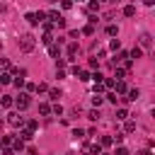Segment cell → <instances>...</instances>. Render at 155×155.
I'll return each instance as SVG.
<instances>
[{
  "mask_svg": "<svg viewBox=\"0 0 155 155\" xmlns=\"http://www.w3.org/2000/svg\"><path fill=\"white\" fill-rule=\"evenodd\" d=\"M29 104H31V94H29V92H19L17 99H15V107H17L19 111H24Z\"/></svg>",
  "mask_w": 155,
  "mask_h": 155,
  "instance_id": "cell-2",
  "label": "cell"
},
{
  "mask_svg": "<svg viewBox=\"0 0 155 155\" xmlns=\"http://www.w3.org/2000/svg\"><path fill=\"white\" fill-rule=\"evenodd\" d=\"M124 131H126V133H133V131H136V121L124 119Z\"/></svg>",
  "mask_w": 155,
  "mask_h": 155,
  "instance_id": "cell-12",
  "label": "cell"
},
{
  "mask_svg": "<svg viewBox=\"0 0 155 155\" xmlns=\"http://www.w3.org/2000/svg\"><path fill=\"white\" fill-rule=\"evenodd\" d=\"M48 97L58 102V97H61V90H58V87H48Z\"/></svg>",
  "mask_w": 155,
  "mask_h": 155,
  "instance_id": "cell-19",
  "label": "cell"
},
{
  "mask_svg": "<svg viewBox=\"0 0 155 155\" xmlns=\"http://www.w3.org/2000/svg\"><path fill=\"white\" fill-rule=\"evenodd\" d=\"M34 15H36V19H39V24H41V22H46V12H41V10H39V12H34Z\"/></svg>",
  "mask_w": 155,
  "mask_h": 155,
  "instance_id": "cell-35",
  "label": "cell"
},
{
  "mask_svg": "<svg viewBox=\"0 0 155 155\" xmlns=\"http://www.w3.org/2000/svg\"><path fill=\"white\" fill-rule=\"evenodd\" d=\"M107 34H109V36H116V34H119V27H116V24H109V27H107Z\"/></svg>",
  "mask_w": 155,
  "mask_h": 155,
  "instance_id": "cell-25",
  "label": "cell"
},
{
  "mask_svg": "<svg viewBox=\"0 0 155 155\" xmlns=\"http://www.w3.org/2000/svg\"><path fill=\"white\" fill-rule=\"evenodd\" d=\"M73 138H85V131H80V128H75V131H73Z\"/></svg>",
  "mask_w": 155,
  "mask_h": 155,
  "instance_id": "cell-40",
  "label": "cell"
},
{
  "mask_svg": "<svg viewBox=\"0 0 155 155\" xmlns=\"http://www.w3.org/2000/svg\"><path fill=\"white\" fill-rule=\"evenodd\" d=\"M99 155H109V153H99Z\"/></svg>",
  "mask_w": 155,
  "mask_h": 155,
  "instance_id": "cell-46",
  "label": "cell"
},
{
  "mask_svg": "<svg viewBox=\"0 0 155 155\" xmlns=\"http://www.w3.org/2000/svg\"><path fill=\"white\" fill-rule=\"evenodd\" d=\"M87 150H90V155H99V153H102V145H99V143H94V145H90Z\"/></svg>",
  "mask_w": 155,
  "mask_h": 155,
  "instance_id": "cell-24",
  "label": "cell"
},
{
  "mask_svg": "<svg viewBox=\"0 0 155 155\" xmlns=\"http://www.w3.org/2000/svg\"><path fill=\"white\" fill-rule=\"evenodd\" d=\"M19 138L27 143V140H31V138H34V131H29V128H22V131H19Z\"/></svg>",
  "mask_w": 155,
  "mask_h": 155,
  "instance_id": "cell-9",
  "label": "cell"
},
{
  "mask_svg": "<svg viewBox=\"0 0 155 155\" xmlns=\"http://www.w3.org/2000/svg\"><path fill=\"white\" fill-rule=\"evenodd\" d=\"M138 97H140V90L133 87V90H126V97H124V99H126V102H136Z\"/></svg>",
  "mask_w": 155,
  "mask_h": 155,
  "instance_id": "cell-5",
  "label": "cell"
},
{
  "mask_svg": "<svg viewBox=\"0 0 155 155\" xmlns=\"http://www.w3.org/2000/svg\"><path fill=\"white\" fill-rule=\"evenodd\" d=\"M114 87H116V92H119V94H126V90H128L124 80H116V82H114Z\"/></svg>",
  "mask_w": 155,
  "mask_h": 155,
  "instance_id": "cell-11",
  "label": "cell"
},
{
  "mask_svg": "<svg viewBox=\"0 0 155 155\" xmlns=\"http://www.w3.org/2000/svg\"><path fill=\"white\" fill-rule=\"evenodd\" d=\"M107 99H109L111 104H116V99H119V97H116V92H109V94H107Z\"/></svg>",
  "mask_w": 155,
  "mask_h": 155,
  "instance_id": "cell-39",
  "label": "cell"
},
{
  "mask_svg": "<svg viewBox=\"0 0 155 155\" xmlns=\"http://www.w3.org/2000/svg\"><path fill=\"white\" fill-rule=\"evenodd\" d=\"M138 46H140V48H150V46H153V36H150L148 31H143V34L138 36Z\"/></svg>",
  "mask_w": 155,
  "mask_h": 155,
  "instance_id": "cell-3",
  "label": "cell"
},
{
  "mask_svg": "<svg viewBox=\"0 0 155 155\" xmlns=\"http://www.w3.org/2000/svg\"><path fill=\"white\" fill-rule=\"evenodd\" d=\"M12 82V73L7 70V73H0V85H10Z\"/></svg>",
  "mask_w": 155,
  "mask_h": 155,
  "instance_id": "cell-13",
  "label": "cell"
},
{
  "mask_svg": "<svg viewBox=\"0 0 155 155\" xmlns=\"http://www.w3.org/2000/svg\"><path fill=\"white\" fill-rule=\"evenodd\" d=\"M12 140H15V138H12V136H5V138H2V140H0V143H2V148H5V145H12Z\"/></svg>",
  "mask_w": 155,
  "mask_h": 155,
  "instance_id": "cell-36",
  "label": "cell"
},
{
  "mask_svg": "<svg viewBox=\"0 0 155 155\" xmlns=\"http://www.w3.org/2000/svg\"><path fill=\"white\" fill-rule=\"evenodd\" d=\"M116 119H119V121L128 119V111H126V109H116Z\"/></svg>",
  "mask_w": 155,
  "mask_h": 155,
  "instance_id": "cell-28",
  "label": "cell"
},
{
  "mask_svg": "<svg viewBox=\"0 0 155 155\" xmlns=\"http://www.w3.org/2000/svg\"><path fill=\"white\" fill-rule=\"evenodd\" d=\"M7 70H12L10 61H7V58H0V73H7Z\"/></svg>",
  "mask_w": 155,
  "mask_h": 155,
  "instance_id": "cell-16",
  "label": "cell"
},
{
  "mask_svg": "<svg viewBox=\"0 0 155 155\" xmlns=\"http://www.w3.org/2000/svg\"><path fill=\"white\" fill-rule=\"evenodd\" d=\"M87 10H90V12H97V10H99V2H97V0H92V2L87 5Z\"/></svg>",
  "mask_w": 155,
  "mask_h": 155,
  "instance_id": "cell-31",
  "label": "cell"
},
{
  "mask_svg": "<svg viewBox=\"0 0 155 155\" xmlns=\"http://www.w3.org/2000/svg\"><path fill=\"white\" fill-rule=\"evenodd\" d=\"M51 41H53V34H51V31H44V36H41V44H46V46H48Z\"/></svg>",
  "mask_w": 155,
  "mask_h": 155,
  "instance_id": "cell-22",
  "label": "cell"
},
{
  "mask_svg": "<svg viewBox=\"0 0 155 155\" xmlns=\"http://www.w3.org/2000/svg\"><path fill=\"white\" fill-rule=\"evenodd\" d=\"M17 44H19V51H24V53H29V51H34V46H36V39H34L31 34H22Z\"/></svg>",
  "mask_w": 155,
  "mask_h": 155,
  "instance_id": "cell-1",
  "label": "cell"
},
{
  "mask_svg": "<svg viewBox=\"0 0 155 155\" xmlns=\"http://www.w3.org/2000/svg\"><path fill=\"white\" fill-rule=\"evenodd\" d=\"M124 15L126 17H136V5H126L124 7Z\"/></svg>",
  "mask_w": 155,
  "mask_h": 155,
  "instance_id": "cell-18",
  "label": "cell"
},
{
  "mask_svg": "<svg viewBox=\"0 0 155 155\" xmlns=\"http://www.w3.org/2000/svg\"><path fill=\"white\" fill-rule=\"evenodd\" d=\"M114 2H121V0H114Z\"/></svg>",
  "mask_w": 155,
  "mask_h": 155,
  "instance_id": "cell-48",
  "label": "cell"
},
{
  "mask_svg": "<svg viewBox=\"0 0 155 155\" xmlns=\"http://www.w3.org/2000/svg\"><path fill=\"white\" fill-rule=\"evenodd\" d=\"M12 85L15 87H24V78H12Z\"/></svg>",
  "mask_w": 155,
  "mask_h": 155,
  "instance_id": "cell-32",
  "label": "cell"
},
{
  "mask_svg": "<svg viewBox=\"0 0 155 155\" xmlns=\"http://www.w3.org/2000/svg\"><path fill=\"white\" fill-rule=\"evenodd\" d=\"M12 150H15V153H22V150H24V140H22V138H15V140H12Z\"/></svg>",
  "mask_w": 155,
  "mask_h": 155,
  "instance_id": "cell-10",
  "label": "cell"
},
{
  "mask_svg": "<svg viewBox=\"0 0 155 155\" xmlns=\"http://www.w3.org/2000/svg\"><path fill=\"white\" fill-rule=\"evenodd\" d=\"M27 22H29L31 27H36V24H39V19H36V15H34V12H27Z\"/></svg>",
  "mask_w": 155,
  "mask_h": 155,
  "instance_id": "cell-20",
  "label": "cell"
},
{
  "mask_svg": "<svg viewBox=\"0 0 155 155\" xmlns=\"http://www.w3.org/2000/svg\"><path fill=\"white\" fill-rule=\"evenodd\" d=\"M75 75H78V80H82V82L92 80V78H90V73H87V70H82V68H78V70H75Z\"/></svg>",
  "mask_w": 155,
  "mask_h": 155,
  "instance_id": "cell-7",
  "label": "cell"
},
{
  "mask_svg": "<svg viewBox=\"0 0 155 155\" xmlns=\"http://www.w3.org/2000/svg\"><path fill=\"white\" fill-rule=\"evenodd\" d=\"M61 7H63V10H70V7H73V0H61Z\"/></svg>",
  "mask_w": 155,
  "mask_h": 155,
  "instance_id": "cell-37",
  "label": "cell"
},
{
  "mask_svg": "<svg viewBox=\"0 0 155 155\" xmlns=\"http://www.w3.org/2000/svg\"><path fill=\"white\" fill-rule=\"evenodd\" d=\"M82 155H90V150H87V148H85V150H82Z\"/></svg>",
  "mask_w": 155,
  "mask_h": 155,
  "instance_id": "cell-45",
  "label": "cell"
},
{
  "mask_svg": "<svg viewBox=\"0 0 155 155\" xmlns=\"http://www.w3.org/2000/svg\"><path fill=\"white\" fill-rule=\"evenodd\" d=\"M48 2H58V0H48Z\"/></svg>",
  "mask_w": 155,
  "mask_h": 155,
  "instance_id": "cell-47",
  "label": "cell"
},
{
  "mask_svg": "<svg viewBox=\"0 0 155 155\" xmlns=\"http://www.w3.org/2000/svg\"><path fill=\"white\" fill-rule=\"evenodd\" d=\"M143 2H145L148 7H153V5H155V0H143Z\"/></svg>",
  "mask_w": 155,
  "mask_h": 155,
  "instance_id": "cell-42",
  "label": "cell"
},
{
  "mask_svg": "<svg viewBox=\"0 0 155 155\" xmlns=\"http://www.w3.org/2000/svg\"><path fill=\"white\" fill-rule=\"evenodd\" d=\"M138 155H153V153H150V150H148V148H145V150H140V153H138Z\"/></svg>",
  "mask_w": 155,
  "mask_h": 155,
  "instance_id": "cell-43",
  "label": "cell"
},
{
  "mask_svg": "<svg viewBox=\"0 0 155 155\" xmlns=\"http://www.w3.org/2000/svg\"><path fill=\"white\" fill-rule=\"evenodd\" d=\"M12 104H15V99H12V97H7V94H2V97H0V107H5V109H10Z\"/></svg>",
  "mask_w": 155,
  "mask_h": 155,
  "instance_id": "cell-8",
  "label": "cell"
},
{
  "mask_svg": "<svg viewBox=\"0 0 155 155\" xmlns=\"http://www.w3.org/2000/svg\"><path fill=\"white\" fill-rule=\"evenodd\" d=\"M140 56H143V48H140V46H133L131 53H128V58H140Z\"/></svg>",
  "mask_w": 155,
  "mask_h": 155,
  "instance_id": "cell-15",
  "label": "cell"
},
{
  "mask_svg": "<svg viewBox=\"0 0 155 155\" xmlns=\"http://www.w3.org/2000/svg\"><path fill=\"white\" fill-rule=\"evenodd\" d=\"M34 92H48V85H46V82H39V85H36V90H34Z\"/></svg>",
  "mask_w": 155,
  "mask_h": 155,
  "instance_id": "cell-33",
  "label": "cell"
},
{
  "mask_svg": "<svg viewBox=\"0 0 155 155\" xmlns=\"http://www.w3.org/2000/svg\"><path fill=\"white\" fill-rule=\"evenodd\" d=\"M0 150H2V143H0Z\"/></svg>",
  "mask_w": 155,
  "mask_h": 155,
  "instance_id": "cell-49",
  "label": "cell"
},
{
  "mask_svg": "<svg viewBox=\"0 0 155 155\" xmlns=\"http://www.w3.org/2000/svg\"><path fill=\"white\" fill-rule=\"evenodd\" d=\"M39 114H41V116H48V114H51V107H48L46 102H41V104H39Z\"/></svg>",
  "mask_w": 155,
  "mask_h": 155,
  "instance_id": "cell-17",
  "label": "cell"
},
{
  "mask_svg": "<svg viewBox=\"0 0 155 155\" xmlns=\"http://www.w3.org/2000/svg\"><path fill=\"white\" fill-rule=\"evenodd\" d=\"M114 155H128V150L121 145V148H116V153H114Z\"/></svg>",
  "mask_w": 155,
  "mask_h": 155,
  "instance_id": "cell-41",
  "label": "cell"
},
{
  "mask_svg": "<svg viewBox=\"0 0 155 155\" xmlns=\"http://www.w3.org/2000/svg\"><path fill=\"white\" fill-rule=\"evenodd\" d=\"M2 128H5V124H2V121H0V136H2Z\"/></svg>",
  "mask_w": 155,
  "mask_h": 155,
  "instance_id": "cell-44",
  "label": "cell"
},
{
  "mask_svg": "<svg viewBox=\"0 0 155 155\" xmlns=\"http://www.w3.org/2000/svg\"><path fill=\"white\" fill-rule=\"evenodd\" d=\"M104 90V82H94V94H99Z\"/></svg>",
  "mask_w": 155,
  "mask_h": 155,
  "instance_id": "cell-38",
  "label": "cell"
},
{
  "mask_svg": "<svg viewBox=\"0 0 155 155\" xmlns=\"http://www.w3.org/2000/svg\"><path fill=\"white\" fill-rule=\"evenodd\" d=\"M109 48H111V51H119V48H121V41H119V39H111V41H109Z\"/></svg>",
  "mask_w": 155,
  "mask_h": 155,
  "instance_id": "cell-26",
  "label": "cell"
},
{
  "mask_svg": "<svg viewBox=\"0 0 155 155\" xmlns=\"http://www.w3.org/2000/svg\"><path fill=\"white\" fill-rule=\"evenodd\" d=\"M114 140H111V136H102V140H99V145L102 148H107V145H111Z\"/></svg>",
  "mask_w": 155,
  "mask_h": 155,
  "instance_id": "cell-29",
  "label": "cell"
},
{
  "mask_svg": "<svg viewBox=\"0 0 155 155\" xmlns=\"http://www.w3.org/2000/svg\"><path fill=\"white\" fill-rule=\"evenodd\" d=\"M51 111H53L56 116H61V114H63V107H61V104H53V107H51Z\"/></svg>",
  "mask_w": 155,
  "mask_h": 155,
  "instance_id": "cell-34",
  "label": "cell"
},
{
  "mask_svg": "<svg viewBox=\"0 0 155 155\" xmlns=\"http://www.w3.org/2000/svg\"><path fill=\"white\" fill-rule=\"evenodd\" d=\"M102 102H104V97H102V94H94V97H92V104H94V109H99V104H102Z\"/></svg>",
  "mask_w": 155,
  "mask_h": 155,
  "instance_id": "cell-27",
  "label": "cell"
},
{
  "mask_svg": "<svg viewBox=\"0 0 155 155\" xmlns=\"http://www.w3.org/2000/svg\"><path fill=\"white\" fill-rule=\"evenodd\" d=\"M58 53H61L58 44H56V41H51V44H48V56H51V58H58Z\"/></svg>",
  "mask_w": 155,
  "mask_h": 155,
  "instance_id": "cell-6",
  "label": "cell"
},
{
  "mask_svg": "<svg viewBox=\"0 0 155 155\" xmlns=\"http://www.w3.org/2000/svg\"><path fill=\"white\" fill-rule=\"evenodd\" d=\"M114 78H116V80H124V78H126V70H124V68H116Z\"/></svg>",
  "mask_w": 155,
  "mask_h": 155,
  "instance_id": "cell-30",
  "label": "cell"
},
{
  "mask_svg": "<svg viewBox=\"0 0 155 155\" xmlns=\"http://www.w3.org/2000/svg\"><path fill=\"white\" fill-rule=\"evenodd\" d=\"M82 34H85V36H92V34H94V24H85V27H82Z\"/></svg>",
  "mask_w": 155,
  "mask_h": 155,
  "instance_id": "cell-21",
  "label": "cell"
},
{
  "mask_svg": "<svg viewBox=\"0 0 155 155\" xmlns=\"http://www.w3.org/2000/svg\"><path fill=\"white\" fill-rule=\"evenodd\" d=\"M7 124L10 126H24V116H19V114H7Z\"/></svg>",
  "mask_w": 155,
  "mask_h": 155,
  "instance_id": "cell-4",
  "label": "cell"
},
{
  "mask_svg": "<svg viewBox=\"0 0 155 155\" xmlns=\"http://www.w3.org/2000/svg\"><path fill=\"white\" fill-rule=\"evenodd\" d=\"M65 51H68V58H73V56H75V53H78V44H75V41H70V44H68V48H65Z\"/></svg>",
  "mask_w": 155,
  "mask_h": 155,
  "instance_id": "cell-14",
  "label": "cell"
},
{
  "mask_svg": "<svg viewBox=\"0 0 155 155\" xmlns=\"http://www.w3.org/2000/svg\"><path fill=\"white\" fill-rule=\"evenodd\" d=\"M87 119H90V121H97V119H99V109H90V111H87Z\"/></svg>",
  "mask_w": 155,
  "mask_h": 155,
  "instance_id": "cell-23",
  "label": "cell"
}]
</instances>
